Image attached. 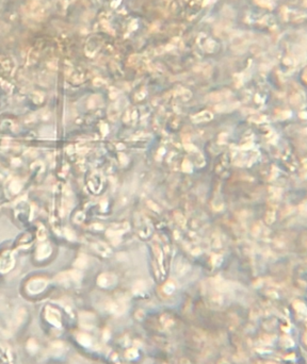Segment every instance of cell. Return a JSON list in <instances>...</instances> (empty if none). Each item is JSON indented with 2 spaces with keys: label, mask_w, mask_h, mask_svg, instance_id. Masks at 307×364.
Returning a JSON list of instances; mask_svg holds the SVG:
<instances>
[{
  "label": "cell",
  "mask_w": 307,
  "mask_h": 364,
  "mask_svg": "<svg viewBox=\"0 0 307 364\" xmlns=\"http://www.w3.org/2000/svg\"><path fill=\"white\" fill-rule=\"evenodd\" d=\"M232 95V93L227 91V89H223V91H219V92L211 93L208 96V99L212 102H219V101H223V100L227 99Z\"/></svg>",
  "instance_id": "6da1fadb"
},
{
  "label": "cell",
  "mask_w": 307,
  "mask_h": 364,
  "mask_svg": "<svg viewBox=\"0 0 307 364\" xmlns=\"http://www.w3.org/2000/svg\"><path fill=\"white\" fill-rule=\"evenodd\" d=\"M213 118V114L210 111H202L197 114L193 115L192 116V122L195 124H199V122H209Z\"/></svg>",
  "instance_id": "7a4b0ae2"
},
{
  "label": "cell",
  "mask_w": 307,
  "mask_h": 364,
  "mask_svg": "<svg viewBox=\"0 0 307 364\" xmlns=\"http://www.w3.org/2000/svg\"><path fill=\"white\" fill-rule=\"evenodd\" d=\"M238 106V102H235V103H232V104H218V106H215L214 109L215 111L218 112H229L234 110L235 108H237Z\"/></svg>",
  "instance_id": "3957f363"
},
{
  "label": "cell",
  "mask_w": 307,
  "mask_h": 364,
  "mask_svg": "<svg viewBox=\"0 0 307 364\" xmlns=\"http://www.w3.org/2000/svg\"><path fill=\"white\" fill-rule=\"evenodd\" d=\"M274 220H275V212L274 211L267 212V215H265V222L270 225V224H272Z\"/></svg>",
  "instance_id": "277c9868"
},
{
  "label": "cell",
  "mask_w": 307,
  "mask_h": 364,
  "mask_svg": "<svg viewBox=\"0 0 307 364\" xmlns=\"http://www.w3.org/2000/svg\"><path fill=\"white\" fill-rule=\"evenodd\" d=\"M192 169H193V166H192V164H191V162L188 161V160H184V161L182 162V170L186 172H191Z\"/></svg>",
  "instance_id": "5b68a950"
},
{
  "label": "cell",
  "mask_w": 307,
  "mask_h": 364,
  "mask_svg": "<svg viewBox=\"0 0 307 364\" xmlns=\"http://www.w3.org/2000/svg\"><path fill=\"white\" fill-rule=\"evenodd\" d=\"M163 290H164L165 293L170 294V293H172V292L174 291V290H175V285H174V284L172 283V282H168V283L164 284V286H163Z\"/></svg>",
  "instance_id": "8992f818"
},
{
  "label": "cell",
  "mask_w": 307,
  "mask_h": 364,
  "mask_svg": "<svg viewBox=\"0 0 307 364\" xmlns=\"http://www.w3.org/2000/svg\"><path fill=\"white\" fill-rule=\"evenodd\" d=\"M175 218H176V220H177V222H178L179 225L181 226V227H184V224H186V218H184V217L182 216L180 213H178V212L175 213Z\"/></svg>",
  "instance_id": "52a82bcc"
},
{
  "label": "cell",
  "mask_w": 307,
  "mask_h": 364,
  "mask_svg": "<svg viewBox=\"0 0 307 364\" xmlns=\"http://www.w3.org/2000/svg\"><path fill=\"white\" fill-rule=\"evenodd\" d=\"M265 119V117L263 116V115H259V114H255L254 116L250 118L251 122H263Z\"/></svg>",
  "instance_id": "ba28073f"
},
{
  "label": "cell",
  "mask_w": 307,
  "mask_h": 364,
  "mask_svg": "<svg viewBox=\"0 0 307 364\" xmlns=\"http://www.w3.org/2000/svg\"><path fill=\"white\" fill-rule=\"evenodd\" d=\"M184 147H186V150L188 151H190V152H194V151H197V149L195 148V146H193L192 144H186L184 145Z\"/></svg>",
  "instance_id": "9c48e42d"
}]
</instances>
